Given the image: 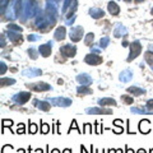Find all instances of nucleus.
Listing matches in <instances>:
<instances>
[{"mask_svg": "<svg viewBox=\"0 0 153 153\" xmlns=\"http://www.w3.org/2000/svg\"><path fill=\"white\" fill-rule=\"evenodd\" d=\"M36 10H37L36 0H26L24 5H23V15H24V19H23V21L33 17V15L36 14Z\"/></svg>", "mask_w": 153, "mask_h": 153, "instance_id": "nucleus-1", "label": "nucleus"}, {"mask_svg": "<svg viewBox=\"0 0 153 153\" xmlns=\"http://www.w3.org/2000/svg\"><path fill=\"white\" fill-rule=\"evenodd\" d=\"M31 97H32V93L31 92H26V91H22V92H18L17 94H14L11 97V101L15 102L17 105H24L26 102H28Z\"/></svg>", "mask_w": 153, "mask_h": 153, "instance_id": "nucleus-2", "label": "nucleus"}, {"mask_svg": "<svg viewBox=\"0 0 153 153\" xmlns=\"http://www.w3.org/2000/svg\"><path fill=\"white\" fill-rule=\"evenodd\" d=\"M129 56H128V61H133L134 59H135L137 56H139V54L142 52V45L139 41H134L130 44L129 46Z\"/></svg>", "mask_w": 153, "mask_h": 153, "instance_id": "nucleus-3", "label": "nucleus"}, {"mask_svg": "<svg viewBox=\"0 0 153 153\" xmlns=\"http://www.w3.org/2000/svg\"><path fill=\"white\" fill-rule=\"evenodd\" d=\"M47 101L54 106L57 107H69L71 105V99L66 97H50L47 98Z\"/></svg>", "mask_w": 153, "mask_h": 153, "instance_id": "nucleus-4", "label": "nucleus"}, {"mask_svg": "<svg viewBox=\"0 0 153 153\" xmlns=\"http://www.w3.org/2000/svg\"><path fill=\"white\" fill-rule=\"evenodd\" d=\"M83 28L80 26H74L73 28L70 29V32H69V37H70V40L73 42H78L82 40L83 37Z\"/></svg>", "mask_w": 153, "mask_h": 153, "instance_id": "nucleus-5", "label": "nucleus"}, {"mask_svg": "<svg viewBox=\"0 0 153 153\" xmlns=\"http://www.w3.org/2000/svg\"><path fill=\"white\" fill-rule=\"evenodd\" d=\"M86 114L88 115H111L112 111L107 107H89V109H86Z\"/></svg>", "mask_w": 153, "mask_h": 153, "instance_id": "nucleus-6", "label": "nucleus"}, {"mask_svg": "<svg viewBox=\"0 0 153 153\" xmlns=\"http://www.w3.org/2000/svg\"><path fill=\"white\" fill-rule=\"evenodd\" d=\"M60 54L63 56H66V57H73L76 54V46L70 45V44L63 45L60 47Z\"/></svg>", "mask_w": 153, "mask_h": 153, "instance_id": "nucleus-7", "label": "nucleus"}, {"mask_svg": "<svg viewBox=\"0 0 153 153\" xmlns=\"http://www.w3.org/2000/svg\"><path fill=\"white\" fill-rule=\"evenodd\" d=\"M31 91H36V92H45V91H51L52 87L50 84L45 83V82H38V83H33V84H28L27 86Z\"/></svg>", "mask_w": 153, "mask_h": 153, "instance_id": "nucleus-8", "label": "nucleus"}, {"mask_svg": "<svg viewBox=\"0 0 153 153\" xmlns=\"http://www.w3.org/2000/svg\"><path fill=\"white\" fill-rule=\"evenodd\" d=\"M84 61L89 65H98L102 63V57L98 55V54H88V55L84 57Z\"/></svg>", "mask_w": 153, "mask_h": 153, "instance_id": "nucleus-9", "label": "nucleus"}, {"mask_svg": "<svg viewBox=\"0 0 153 153\" xmlns=\"http://www.w3.org/2000/svg\"><path fill=\"white\" fill-rule=\"evenodd\" d=\"M33 106H36L37 109H40L41 111H45V112H49L50 109H51V105H50L49 101H42V99H37L33 98Z\"/></svg>", "mask_w": 153, "mask_h": 153, "instance_id": "nucleus-10", "label": "nucleus"}, {"mask_svg": "<svg viewBox=\"0 0 153 153\" xmlns=\"http://www.w3.org/2000/svg\"><path fill=\"white\" fill-rule=\"evenodd\" d=\"M75 79L80 86H91L92 84V78L89 74H87V73H82V74L76 75Z\"/></svg>", "mask_w": 153, "mask_h": 153, "instance_id": "nucleus-11", "label": "nucleus"}, {"mask_svg": "<svg viewBox=\"0 0 153 153\" xmlns=\"http://www.w3.org/2000/svg\"><path fill=\"white\" fill-rule=\"evenodd\" d=\"M6 36L11 42H14V44H21L23 40L21 32H15V31H10V29L6 31Z\"/></svg>", "mask_w": 153, "mask_h": 153, "instance_id": "nucleus-12", "label": "nucleus"}, {"mask_svg": "<svg viewBox=\"0 0 153 153\" xmlns=\"http://www.w3.org/2000/svg\"><path fill=\"white\" fill-rule=\"evenodd\" d=\"M23 76H27V78H33V76H40L42 75V70L41 69H36V68H29L27 70L22 71Z\"/></svg>", "mask_w": 153, "mask_h": 153, "instance_id": "nucleus-13", "label": "nucleus"}, {"mask_svg": "<svg viewBox=\"0 0 153 153\" xmlns=\"http://www.w3.org/2000/svg\"><path fill=\"white\" fill-rule=\"evenodd\" d=\"M149 125H151V121H149L148 119H142V120L139 121V125H138L139 126L138 129H139V132L142 134H149L151 133V129L148 128Z\"/></svg>", "mask_w": 153, "mask_h": 153, "instance_id": "nucleus-14", "label": "nucleus"}, {"mask_svg": "<svg viewBox=\"0 0 153 153\" xmlns=\"http://www.w3.org/2000/svg\"><path fill=\"white\" fill-rule=\"evenodd\" d=\"M126 34H128V28H126L125 26L122 24H117L115 27L114 29V36L116 38H120V37H125Z\"/></svg>", "mask_w": 153, "mask_h": 153, "instance_id": "nucleus-15", "label": "nucleus"}, {"mask_svg": "<svg viewBox=\"0 0 153 153\" xmlns=\"http://www.w3.org/2000/svg\"><path fill=\"white\" fill-rule=\"evenodd\" d=\"M132 78H133V71L130 70V69H125V70H122L120 74H119V79H120V82H122V83L130 82Z\"/></svg>", "mask_w": 153, "mask_h": 153, "instance_id": "nucleus-16", "label": "nucleus"}, {"mask_svg": "<svg viewBox=\"0 0 153 153\" xmlns=\"http://www.w3.org/2000/svg\"><path fill=\"white\" fill-rule=\"evenodd\" d=\"M65 36H66V28H65L64 26L57 27V28L55 29V32H54V38H55L56 41L64 40Z\"/></svg>", "mask_w": 153, "mask_h": 153, "instance_id": "nucleus-17", "label": "nucleus"}, {"mask_svg": "<svg viewBox=\"0 0 153 153\" xmlns=\"http://www.w3.org/2000/svg\"><path fill=\"white\" fill-rule=\"evenodd\" d=\"M51 44H52V42H47V44H44V45H41L40 47H38V51H40V54L42 56L47 57V56L51 55V51H52Z\"/></svg>", "mask_w": 153, "mask_h": 153, "instance_id": "nucleus-18", "label": "nucleus"}, {"mask_svg": "<svg viewBox=\"0 0 153 153\" xmlns=\"http://www.w3.org/2000/svg\"><path fill=\"white\" fill-rule=\"evenodd\" d=\"M89 15L92 18H94V19H99V18H102L103 15H105V11H103L101 8L93 6V8H91L89 9Z\"/></svg>", "mask_w": 153, "mask_h": 153, "instance_id": "nucleus-19", "label": "nucleus"}, {"mask_svg": "<svg viewBox=\"0 0 153 153\" xmlns=\"http://www.w3.org/2000/svg\"><path fill=\"white\" fill-rule=\"evenodd\" d=\"M98 106L102 107H109V106H116V101L111 97H103L98 101Z\"/></svg>", "mask_w": 153, "mask_h": 153, "instance_id": "nucleus-20", "label": "nucleus"}, {"mask_svg": "<svg viewBox=\"0 0 153 153\" xmlns=\"http://www.w3.org/2000/svg\"><path fill=\"white\" fill-rule=\"evenodd\" d=\"M128 93L135 96V97H138V96H143L145 93V91L143 89V88L140 87H137V86H132L128 88Z\"/></svg>", "mask_w": 153, "mask_h": 153, "instance_id": "nucleus-21", "label": "nucleus"}, {"mask_svg": "<svg viewBox=\"0 0 153 153\" xmlns=\"http://www.w3.org/2000/svg\"><path fill=\"white\" fill-rule=\"evenodd\" d=\"M107 10H109V13L111 15H117L119 11H120V8H119V5L115 1H110L107 4Z\"/></svg>", "mask_w": 153, "mask_h": 153, "instance_id": "nucleus-22", "label": "nucleus"}, {"mask_svg": "<svg viewBox=\"0 0 153 153\" xmlns=\"http://www.w3.org/2000/svg\"><path fill=\"white\" fill-rule=\"evenodd\" d=\"M91 93H92V89L89 88V86H80L76 88V94L78 96H86Z\"/></svg>", "mask_w": 153, "mask_h": 153, "instance_id": "nucleus-23", "label": "nucleus"}, {"mask_svg": "<svg viewBox=\"0 0 153 153\" xmlns=\"http://www.w3.org/2000/svg\"><path fill=\"white\" fill-rule=\"evenodd\" d=\"M132 112L133 114H139V115H151L153 114V111H149L147 109H140V107H132Z\"/></svg>", "mask_w": 153, "mask_h": 153, "instance_id": "nucleus-24", "label": "nucleus"}, {"mask_svg": "<svg viewBox=\"0 0 153 153\" xmlns=\"http://www.w3.org/2000/svg\"><path fill=\"white\" fill-rule=\"evenodd\" d=\"M0 83H1V87H9V86L15 84V79L14 78H4V76H1Z\"/></svg>", "mask_w": 153, "mask_h": 153, "instance_id": "nucleus-25", "label": "nucleus"}, {"mask_svg": "<svg viewBox=\"0 0 153 153\" xmlns=\"http://www.w3.org/2000/svg\"><path fill=\"white\" fill-rule=\"evenodd\" d=\"M27 54H28V56L31 57V59H37L38 57V54H40V51L38 50H36V47H29L28 50H27Z\"/></svg>", "mask_w": 153, "mask_h": 153, "instance_id": "nucleus-26", "label": "nucleus"}, {"mask_svg": "<svg viewBox=\"0 0 153 153\" xmlns=\"http://www.w3.org/2000/svg\"><path fill=\"white\" fill-rule=\"evenodd\" d=\"M93 40H94V34L93 33H87V36L84 37V44H86V46H88V47H91Z\"/></svg>", "mask_w": 153, "mask_h": 153, "instance_id": "nucleus-27", "label": "nucleus"}, {"mask_svg": "<svg viewBox=\"0 0 153 153\" xmlns=\"http://www.w3.org/2000/svg\"><path fill=\"white\" fill-rule=\"evenodd\" d=\"M144 59H145V61H147L149 65H152V66H153V51L148 50V51L144 54Z\"/></svg>", "mask_w": 153, "mask_h": 153, "instance_id": "nucleus-28", "label": "nucleus"}, {"mask_svg": "<svg viewBox=\"0 0 153 153\" xmlns=\"http://www.w3.org/2000/svg\"><path fill=\"white\" fill-rule=\"evenodd\" d=\"M73 130H76L78 133H82V132H80V129L78 128V122H76L75 119H73V120H71V124H70V128H69V130H68V134H70Z\"/></svg>", "mask_w": 153, "mask_h": 153, "instance_id": "nucleus-29", "label": "nucleus"}, {"mask_svg": "<svg viewBox=\"0 0 153 153\" xmlns=\"http://www.w3.org/2000/svg\"><path fill=\"white\" fill-rule=\"evenodd\" d=\"M38 132V126L33 124L32 121H28V133L29 134H36Z\"/></svg>", "mask_w": 153, "mask_h": 153, "instance_id": "nucleus-30", "label": "nucleus"}, {"mask_svg": "<svg viewBox=\"0 0 153 153\" xmlns=\"http://www.w3.org/2000/svg\"><path fill=\"white\" fill-rule=\"evenodd\" d=\"M109 44H110V38H109V36H105V37H102L101 40H99V47H101V49H106Z\"/></svg>", "mask_w": 153, "mask_h": 153, "instance_id": "nucleus-31", "label": "nucleus"}, {"mask_svg": "<svg viewBox=\"0 0 153 153\" xmlns=\"http://www.w3.org/2000/svg\"><path fill=\"white\" fill-rule=\"evenodd\" d=\"M121 99H122V102L124 103H126V105H133V102H134V98L130 97L129 94H122Z\"/></svg>", "mask_w": 153, "mask_h": 153, "instance_id": "nucleus-32", "label": "nucleus"}, {"mask_svg": "<svg viewBox=\"0 0 153 153\" xmlns=\"http://www.w3.org/2000/svg\"><path fill=\"white\" fill-rule=\"evenodd\" d=\"M40 125H41V129H40V132H41V134H47L49 132H50V126L47 125V124H45L44 121H41L40 122Z\"/></svg>", "mask_w": 153, "mask_h": 153, "instance_id": "nucleus-33", "label": "nucleus"}, {"mask_svg": "<svg viewBox=\"0 0 153 153\" xmlns=\"http://www.w3.org/2000/svg\"><path fill=\"white\" fill-rule=\"evenodd\" d=\"M14 152V148L11 147L10 144H5V145H3V148H1V153H13Z\"/></svg>", "mask_w": 153, "mask_h": 153, "instance_id": "nucleus-34", "label": "nucleus"}, {"mask_svg": "<svg viewBox=\"0 0 153 153\" xmlns=\"http://www.w3.org/2000/svg\"><path fill=\"white\" fill-rule=\"evenodd\" d=\"M17 134H24L26 133V125L23 124V122H19V124L17 125Z\"/></svg>", "mask_w": 153, "mask_h": 153, "instance_id": "nucleus-35", "label": "nucleus"}, {"mask_svg": "<svg viewBox=\"0 0 153 153\" xmlns=\"http://www.w3.org/2000/svg\"><path fill=\"white\" fill-rule=\"evenodd\" d=\"M8 29L10 31H15V32H22V27H19L17 24H14V23H10V24H8Z\"/></svg>", "mask_w": 153, "mask_h": 153, "instance_id": "nucleus-36", "label": "nucleus"}, {"mask_svg": "<svg viewBox=\"0 0 153 153\" xmlns=\"http://www.w3.org/2000/svg\"><path fill=\"white\" fill-rule=\"evenodd\" d=\"M41 38V36H38V34H28L27 36V40L31 41V42H33V41H38Z\"/></svg>", "mask_w": 153, "mask_h": 153, "instance_id": "nucleus-37", "label": "nucleus"}, {"mask_svg": "<svg viewBox=\"0 0 153 153\" xmlns=\"http://www.w3.org/2000/svg\"><path fill=\"white\" fill-rule=\"evenodd\" d=\"M11 126H13V120H9V119L3 120V128H11Z\"/></svg>", "mask_w": 153, "mask_h": 153, "instance_id": "nucleus-38", "label": "nucleus"}, {"mask_svg": "<svg viewBox=\"0 0 153 153\" xmlns=\"http://www.w3.org/2000/svg\"><path fill=\"white\" fill-rule=\"evenodd\" d=\"M70 1H71V0H65V1H64V5H63V13H66V10L69 9V8H70V5H71Z\"/></svg>", "mask_w": 153, "mask_h": 153, "instance_id": "nucleus-39", "label": "nucleus"}, {"mask_svg": "<svg viewBox=\"0 0 153 153\" xmlns=\"http://www.w3.org/2000/svg\"><path fill=\"white\" fill-rule=\"evenodd\" d=\"M115 126H117V129H112V132H114L115 134H122V132H124V129H122L121 124H116Z\"/></svg>", "mask_w": 153, "mask_h": 153, "instance_id": "nucleus-40", "label": "nucleus"}, {"mask_svg": "<svg viewBox=\"0 0 153 153\" xmlns=\"http://www.w3.org/2000/svg\"><path fill=\"white\" fill-rule=\"evenodd\" d=\"M145 109L149 110V111H153V98L148 99V102L145 103Z\"/></svg>", "mask_w": 153, "mask_h": 153, "instance_id": "nucleus-41", "label": "nucleus"}, {"mask_svg": "<svg viewBox=\"0 0 153 153\" xmlns=\"http://www.w3.org/2000/svg\"><path fill=\"white\" fill-rule=\"evenodd\" d=\"M84 134H86V133H93V130H92L91 129V124H88V122H86V124H84V132H83Z\"/></svg>", "mask_w": 153, "mask_h": 153, "instance_id": "nucleus-42", "label": "nucleus"}, {"mask_svg": "<svg viewBox=\"0 0 153 153\" xmlns=\"http://www.w3.org/2000/svg\"><path fill=\"white\" fill-rule=\"evenodd\" d=\"M0 65H1V70H0V74L1 75H4V73H5L6 70H8V65L4 63V61H1V63H0Z\"/></svg>", "mask_w": 153, "mask_h": 153, "instance_id": "nucleus-43", "label": "nucleus"}, {"mask_svg": "<svg viewBox=\"0 0 153 153\" xmlns=\"http://www.w3.org/2000/svg\"><path fill=\"white\" fill-rule=\"evenodd\" d=\"M94 126H96V129H94V133H96V134H101V133H102V130L99 129V128H101V124L96 121V122H94Z\"/></svg>", "mask_w": 153, "mask_h": 153, "instance_id": "nucleus-44", "label": "nucleus"}, {"mask_svg": "<svg viewBox=\"0 0 153 153\" xmlns=\"http://www.w3.org/2000/svg\"><path fill=\"white\" fill-rule=\"evenodd\" d=\"M91 50H92V52L93 54H101V49H98V47H96V46H91Z\"/></svg>", "mask_w": 153, "mask_h": 153, "instance_id": "nucleus-45", "label": "nucleus"}, {"mask_svg": "<svg viewBox=\"0 0 153 153\" xmlns=\"http://www.w3.org/2000/svg\"><path fill=\"white\" fill-rule=\"evenodd\" d=\"M125 153H135V152H134V149L128 148V145H126V147H125Z\"/></svg>", "mask_w": 153, "mask_h": 153, "instance_id": "nucleus-46", "label": "nucleus"}, {"mask_svg": "<svg viewBox=\"0 0 153 153\" xmlns=\"http://www.w3.org/2000/svg\"><path fill=\"white\" fill-rule=\"evenodd\" d=\"M137 153H147V151H145V149H143V148H140V149H138Z\"/></svg>", "mask_w": 153, "mask_h": 153, "instance_id": "nucleus-47", "label": "nucleus"}, {"mask_svg": "<svg viewBox=\"0 0 153 153\" xmlns=\"http://www.w3.org/2000/svg\"><path fill=\"white\" fill-rule=\"evenodd\" d=\"M34 153H44V149H41V148H37L36 151H34Z\"/></svg>", "mask_w": 153, "mask_h": 153, "instance_id": "nucleus-48", "label": "nucleus"}, {"mask_svg": "<svg viewBox=\"0 0 153 153\" xmlns=\"http://www.w3.org/2000/svg\"><path fill=\"white\" fill-rule=\"evenodd\" d=\"M15 153H26V151H24V149H23V148H19V149H18V151L15 152Z\"/></svg>", "mask_w": 153, "mask_h": 153, "instance_id": "nucleus-49", "label": "nucleus"}, {"mask_svg": "<svg viewBox=\"0 0 153 153\" xmlns=\"http://www.w3.org/2000/svg\"><path fill=\"white\" fill-rule=\"evenodd\" d=\"M63 153H71V149H69V148H65L64 151H63Z\"/></svg>", "mask_w": 153, "mask_h": 153, "instance_id": "nucleus-50", "label": "nucleus"}, {"mask_svg": "<svg viewBox=\"0 0 153 153\" xmlns=\"http://www.w3.org/2000/svg\"><path fill=\"white\" fill-rule=\"evenodd\" d=\"M128 41H126V40H124V41H122V46H124V47H128Z\"/></svg>", "mask_w": 153, "mask_h": 153, "instance_id": "nucleus-51", "label": "nucleus"}, {"mask_svg": "<svg viewBox=\"0 0 153 153\" xmlns=\"http://www.w3.org/2000/svg\"><path fill=\"white\" fill-rule=\"evenodd\" d=\"M51 153H61V152H60V151H59V149H57V148H54L52 151H51Z\"/></svg>", "mask_w": 153, "mask_h": 153, "instance_id": "nucleus-52", "label": "nucleus"}, {"mask_svg": "<svg viewBox=\"0 0 153 153\" xmlns=\"http://www.w3.org/2000/svg\"><path fill=\"white\" fill-rule=\"evenodd\" d=\"M1 47H5V44H4V34H1Z\"/></svg>", "mask_w": 153, "mask_h": 153, "instance_id": "nucleus-53", "label": "nucleus"}, {"mask_svg": "<svg viewBox=\"0 0 153 153\" xmlns=\"http://www.w3.org/2000/svg\"><path fill=\"white\" fill-rule=\"evenodd\" d=\"M96 153H105V149H99V151H96Z\"/></svg>", "mask_w": 153, "mask_h": 153, "instance_id": "nucleus-54", "label": "nucleus"}, {"mask_svg": "<svg viewBox=\"0 0 153 153\" xmlns=\"http://www.w3.org/2000/svg\"><path fill=\"white\" fill-rule=\"evenodd\" d=\"M148 50H151V51H153V44H152V45H149V47H148Z\"/></svg>", "mask_w": 153, "mask_h": 153, "instance_id": "nucleus-55", "label": "nucleus"}, {"mask_svg": "<svg viewBox=\"0 0 153 153\" xmlns=\"http://www.w3.org/2000/svg\"><path fill=\"white\" fill-rule=\"evenodd\" d=\"M125 1H132V0H125ZM137 1H142V0H137Z\"/></svg>", "mask_w": 153, "mask_h": 153, "instance_id": "nucleus-56", "label": "nucleus"}, {"mask_svg": "<svg viewBox=\"0 0 153 153\" xmlns=\"http://www.w3.org/2000/svg\"><path fill=\"white\" fill-rule=\"evenodd\" d=\"M151 13H152V15H153V8H152V11H151Z\"/></svg>", "mask_w": 153, "mask_h": 153, "instance_id": "nucleus-57", "label": "nucleus"}, {"mask_svg": "<svg viewBox=\"0 0 153 153\" xmlns=\"http://www.w3.org/2000/svg\"><path fill=\"white\" fill-rule=\"evenodd\" d=\"M55 1H59V0H55Z\"/></svg>", "mask_w": 153, "mask_h": 153, "instance_id": "nucleus-58", "label": "nucleus"}]
</instances>
